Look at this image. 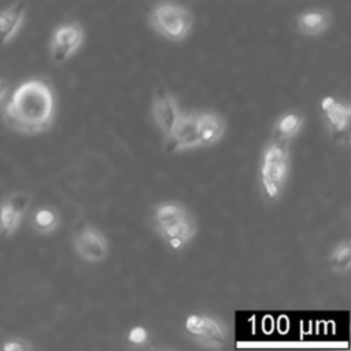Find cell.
Here are the masks:
<instances>
[{"label": "cell", "mask_w": 351, "mask_h": 351, "mask_svg": "<svg viewBox=\"0 0 351 351\" xmlns=\"http://www.w3.org/2000/svg\"><path fill=\"white\" fill-rule=\"evenodd\" d=\"M55 114L53 89L41 78H32L18 85L1 108L4 125L26 136L47 132L53 123Z\"/></svg>", "instance_id": "1"}, {"label": "cell", "mask_w": 351, "mask_h": 351, "mask_svg": "<svg viewBox=\"0 0 351 351\" xmlns=\"http://www.w3.org/2000/svg\"><path fill=\"white\" fill-rule=\"evenodd\" d=\"M151 222L155 233L173 250L182 248L197 233V222L191 210L174 200L155 204Z\"/></svg>", "instance_id": "2"}, {"label": "cell", "mask_w": 351, "mask_h": 351, "mask_svg": "<svg viewBox=\"0 0 351 351\" xmlns=\"http://www.w3.org/2000/svg\"><path fill=\"white\" fill-rule=\"evenodd\" d=\"M34 346L22 337H7L1 341L0 350L1 351H30L33 350Z\"/></svg>", "instance_id": "18"}, {"label": "cell", "mask_w": 351, "mask_h": 351, "mask_svg": "<svg viewBox=\"0 0 351 351\" xmlns=\"http://www.w3.org/2000/svg\"><path fill=\"white\" fill-rule=\"evenodd\" d=\"M26 16V1L16 0L0 11V47L10 44L21 30Z\"/></svg>", "instance_id": "12"}, {"label": "cell", "mask_w": 351, "mask_h": 351, "mask_svg": "<svg viewBox=\"0 0 351 351\" xmlns=\"http://www.w3.org/2000/svg\"><path fill=\"white\" fill-rule=\"evenodd\" d=\"M32 229L38 234H51L60 225V215L55 207L40 206L34 208L29 217Z\"/></svg>", "instance_id": "15"}, {"label": "cell", "mask_w": 351, "mask_h": 351, "mask_svg": "<svg viewBox=\"0 0 351 351\" xmlns=\"http://www.w3.org/2000/svg\"><path fill=\"white\" fill-rule=\"evenodd\" d=\"M30 200H32L30 193L21 192V191L11 192L1 199L0 202V234L1 236L10 237L18 230L30 206Z\"/></svg>", "instance_id": "9"}, {"label": "cell", "mask_w": 351, "mask_h": 351, "mask_svg": "<svg viewBox=\"0 0 351 351\" xmlns=\"http://www.w3.org/2000/svg\"><path fill=\"white\" fill-rule=\"evenodd\" d=\"M151 114L156 128L160 130L163 137H167L174 128L181 110L173 93L166 89H158L152 99Z\"/></svg>", "instance_id": "10"}, {"label": "cell", "mask_w": 351, "mask_h": 351, "mask_svg": "<svg viewBox=\"0 0 351 351\" xmlns=\"http://www.w3.org/2000/svg\"><path fill=\"white\" fill-rule=\"evenodd\" d=\"M197 129L202 147H211L217 144L226 129L225 119L221 114L213 110L197 111Z\"/></svg>", "instance_id": "13"}, {"label": "cell", "mask_w": 351, "mask_h": 351, "mask_svg": "<svg viewBox=\"0 0 351 351\" xmlns=\"http://www.w3.org/2000/svg\"><path fill=\"white\" fill-rule=\"evenodd\" d=\"M165 144L169 152H180L202 147L197 129V111H181L170 134L165 137Z\"/></svg>", "instance_id": "8"}, {"label": "cell", "mask_w": 351, "mask_h": 351, "mask_svg": "<svg viewBox=\"0 0 351 351\" xmlns=\"http://www.w3.org/2000/svg\"><path fill=\"white\" fill-rule=\"evenodd\" d=\"M84 43V29L77 22L62 23L55 27L49 40V56L55 64L69 60Z\"/></svg>", "instance_id": "6"}, {"label": "cell", "mask_w": 351, "mask_h": 351, "mask_svg": "<svg viewBox=\"0 0 351 351\" xmlns=\"http://www.w3.org/2000/svg\"><path fill=\"white\" fill-rule=\"evenodd\" d=\"M319 108L332 136L340 137V140L343 136H347L351 122V108L348 103L335 96H325L319 101Z\"/></svg>", "instance_id": "11"}, {"label": "cell", "mask_w": 351, "mask_h": 351, "mask_svg": "<svg viewBox=\"0 0 351 351\" xmlns=\"http://www.w3.org/2000/svg\"><path fill=\"white\" fill-rule=\"evenodd\" d=\"M73 248L86 262H101L108 255V241L101 230L85 223L73 234Z\"/></svg>", "instance_id": "7"}, {"label": "cell", "mask_w": 351, "mask_h": 351, "mask_svg": "<svg viewBox=\"0 0 351 351\" xmlns=\"http://www.w3.org/2000/svg\"><path fill=\"white\" fill-rule=\"evenodd\" d=\"M148 22L159 36L178 43L188 37L193 18L191 11L180 3L159 1L149 11Z\"/></svg>", "instance_id": "3"}, {"label": "cell", "mask_w": 351, "mask_h": 351, "mask_svg": "<svg viewBox=\"0 0 351 351\" xmlns=\"http://www.w3.org/2000/svg\"><path fill=\"white\" fill-rule=\"evenodd\" d=\"M304 118L300 111H288L284 112L274 123L273 138L278 141L289 143L302 129Z\"/></svg>", "instance_id": "16"}, {"label": "cell", "mask_w": 351, "mask_h": 351, "mask_svg": "<svg viewBox=\"0 0 351 351\" xmlns=\"http://www.w3.org/2000/svg\"><path fill=\"white\" fill-rule=\"evenodd\" d=\"M126 340L136 347H141L148 341V332L144 326H133L126 336Z\"/></svg>", "instance_id": "19"}, {"label": "cell", "mask_w": 351, "mask_h": 351, "mask_svg": "<svg viewBox=\"0 0 351 351\" xmlns=\"http://www.w3.org/2000/svg\"><path fill=\"white\" fill-rule=\"evenodd\" d=\"M332 23V14L325 8H310L296 16V30L308 37L319 36L329 29Z\"/></svg>", "instance_id": "14"}, {"label": "cell", "mask_w": 351, "mask_h": 351, "mask_svg": "<svg viewBox=\"0 0 351 351\" xmlns=\"http://www.w3.org/2000/svg\"><path fill=\"white\" fill-rule=\"evenodd\" d=\"M289 170V143L271 138L266 145L261 165V185L269 199L281 193Z\"/></svg>", "instance_id": "4"}, {"label": "cell", "mask_w": 351, "mask_h": 351, "mask_svg": "<svg viewBox=\"0 0 351 351\" xmlns=\"http://www.w3.org/2000/svg\"><path fill=\"white\" fill-rule=\"evenodd\" d=\"M330 269L336 274H347L351 267V244L348 240L340 241L329 255Z\"/></svg>", "instance_id": "17"}, {"label": "cell", "mask_w": 351, "mask_h": 351, "mask_svg": "<svg viewBox=\"0 0 351 351\" xmlns=\"http://www.w3.org/2000/svg\"><path fill=\"white\" fill-rule=\"evenodd\" d=\"M184 329L186 336L203 348L219 350L229 341L228 326L213 315L191 314L185 319Z\"/></svg>", "instance_id": "5"}, {"label": "cell", "mask_w": 351, "mask_h": 351, "mask_svg": "<svg viewBox=\"0 0 351 351\" xmlns=\"http://www.w3.org/2000/svg\"><path fill=\"white\" fill-rule=\"evenodd\" d=\"M7 92H8V82L0 77V101L4 100Z\"/></svg>", "instance_id": "20"}]
</instances>
